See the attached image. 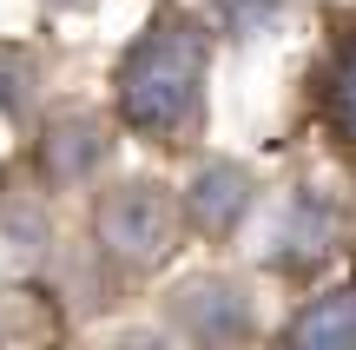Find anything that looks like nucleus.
Instances as JSON below:
<instances>
[{"label":"nucleus","instance_id":"f257e3e1","mask_svg":"<svg viewBox=\"0 0 356 350\" xmlns=\"http://www.w3.org/2000/svg\"><path fill=\"white\" fill-rule=\"evenodd\" d=\"M204 26L185 13H159L139 40L126 47L113 86H119V119L139 139H178L198 119V93H204Z\"/></svg>","mask_w":356,"mask_h":350},{"label":"nucleus","instance_id":"f03ea898","mask_svg":"<svg viewBox=\"0 0 356 350\" xmlns=\"http://www.w3.org/2000/svg\"><path fill=\"white\" fill-rule=\"evenodd\" d=\"M178 225H185V198L159 179H126L92 205V238L119 271H159L178 251Z\"/></svg>","mask_w":356,"mask_h":350},{"label":"nucleus","instance_id":"7ed1b4c3","mask_svg":"<svg viewBox=\"0 0 356 350\" xmlns=\"http://www.w3.org/2000/svg\"><path fill=\"white\" fill-rule=\"evenodd\" d=\"M172 324L185 344L198 350H231L251 331V298H244L238 278H185V285L172 291Z\"/></svg>","mask_w":356,"mask_h":350},{"label":"nucleus","instance_id":"20e7f679","mask_svg":"<svg viewBox=\"0 0 356 350\" xmlns=\"http://www.w3.org/2000/svg\"><path fill=\"white\" fill-rule=\"evenodd\" d=\"M257 205V179L238 166V159H204L185 179V225L204 238H231Z\"/></svg>","mask_w":356,"mask_h":350},{"label":"nucleus","instance_id":"39448f33","mask_svg":"<svg viewBox=\"0 0 356 350\" xmlns=\"http://www.w3.org/2000/svg\"><path fill=\"white\" fill-rule=\"evenodd\" d=\"M106 152H113V132H106L99 113H53L47 132H40V179L53 192L86 185V179H99Z\"/></svg>","mask_w":356,"mask_h":350},{"label":"nucleus","instance_id":"423d86ee","mask_svg":"<svg viewBox=\"0 0 356 350\" xmlns=\"http://www.w3.org/2000/svg\"><path fill=\"white\" fill-rule=\"evenodd\" d=\"M330 205H323L317 192H291L277 212V232H270V264H284V271H304V264H317L323 251H330Z\"/></svg>","mask_w":356,"mask_h":350},{"label":"nucleus","instance_id":"0eeeda50","mask_svg":"<svg viewBox=\"0 0 356 350\" xmlns=\"http://www.w3.org/2000/svg\"><path fill=\"white\" fill-rule=\"evenodd\" d=\"M277 350H356V291H330V298H310L291 317Z\"/></svg>","mask_w":356,"mask_h":350},{"label":"nucleus","instance_id":"6e6552de","mask_svg":"<svg viewBox=\"0 0 356 350\" xmlns=\"http://www.w3.org/2000/svg\"><path fill=\"white\" fill-rule=\"evenodd\" d=\"M33 106H40V60L13 40H0V119L20 126Z\"/></svg>","mask_w":356,"mask_h":350},{"label":"nucleus","instance_id":"1a4fd4ad","mask_svg":"<svg viewBox=\"0 0 356 350\" xmlns=\"http://www.w3.org/2000/svg\"><path fill=\"white\" fill-rule=\"evenodd\" d=\"M211 13H218L238 40H251V33H264V26L284 13V0H211Z\"/></svg>","mask_w":356,"mask_h":350},{"label":"nucleus","instance_id":"9d476101","mask_svg":"<svg viewBox=\"0 0 356 350\" xmlns=\"http://www.w3.org/2000/svg\"><path fill=\"white\" fill-rule=\"evenodd\" d=\"M330 119H337V132L356 145V47L337 60V73H330Z\"/></svg>","mask_w":356,"mask_h":350},{"label":"nucleus","instance_id":"9b49d317","mask_svg":"<svg viewBox=\"0 0 356 350\" xmlns=\"http://www.w3.org/2000/svg\"><path fill=\"white\" fill-rule=\"evenodd\" d=\"M113 350H165V337H152V331H126Z\"/></svg>","mask_w":356,"mask_h":350},{"label":"nucleus","instance_id":"f8f14e48","mask_svg":"<svg viewBox=\"0 0 356 350\" xmlns=\"http://www.w3.org/2000/svg\"><path fill=\"white\" fill-rule=\"evenodd\" d=\"M53 7H92V0H53Z\"/></svg>","mask_w":356,"mask_h":350}]
</instances>
